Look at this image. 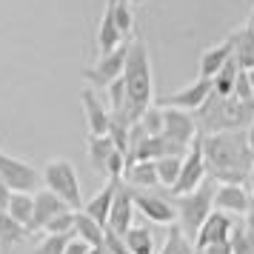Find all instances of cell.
<instances>
[{"label": "cell", "mask_w": 254, "mask_h": 254, "mask_svg": "<svg viewBox=\"0 0 254 254\" xmlns=\"http://www.w3.org/2000/svg\"><path fill=\"white\" fill-rule=\"evenodd\" d=\"M123 243H126V249L131 254H157L151 231L143 229V226H131V229L123 234Z\"/></svg>", "instance_id": "cell-25"}, {"label": "cell", "mask_w": 254, "mask_h": 254, "mask_svg": "<svg viewBox=\"0 0 254 254\" xmlns=\"http://www.w3.org/2000/svg\"><path fill=\"white\" fill-rule=\"evenodd\" d=\"M74 237H80L83 243H89L92 249L106 254V229L89 220L83 211H74Z\"/></svg>", "instance_id": "cell-21"}, {"label": "cell", "mask_w": 254, "mask_h": 254, "mask_svg": "<svg viewBox=\"0 0 254 254\" xmlns=\"http://www.w3.org/2000/svg\"><path fill=\"white\" fill-rule=\"evenodd\" d=\"M115 143L109 140V134L106 137H92L89 134V160H92V166H94V172H100V174H106V163H109V157L115 154Z\"/></svg>", "instance_id": "cell-26"}, {"label": "cell", "mask_w": 254, "mask_h": 254, "mask_svg": "<svg viewBox=\"0 0 254 254\" xmlns=\"http://www.w3.org/2000/svg\"><path fill=\"white\" fill-rule=\"evenodd\" d=\"M117 183L120 180H109V183L97 191V194L89 200V203H83V214L89 220H94L97 226H103L106 229V223H109V211H112V203H115V191H117Z\"/></svg>", "instance_id": "cell-18"}, {"label": "cell", "mask_w": 254, "mask_h": 254, "mask_svg": "<svg viewBox=\"0 0 254 254\" xmlns=\"http://www.w3.org/2000/svg\"><path fill=\"white\" fill-rule=\"evenodd\" d=\"M231 49H234V60L243 71H252L254 69V17H249V23L231 32L229 35Z\"/></svg>", "instance_id": "cell-17"}, {"label": "cell", "mask_w": 254, "mask_h": 254, "mask_svg": "<svg viewBox=\"0 0 254 254\" xmlns=\"http://www.w3.org/2000/svg\"><path fill=\"white\" fill-rule=\"evenodd\" d=\"M252 17H254V12H252Z\"/></svg>", "instance_id": "cell-43"}, {"label": "cell", "mask_w": 254, "mask_h": 254, "mask_svg": "<svg viewBox=\"0 0 254 254\" xmlns=\"http://www.w3.org/2000/svg\"><path fill=\"white\" fill-rule=\"evenodd\" d=\"M126 55H128V40H123L115 52L100 55V60L83 69V80L89 83V89H106L109 83H115L117 77H123V66H126Z\"/></svg>", "instance_id": "cell-6"}, {"label": "cell", "mask_w": 254, "mask_h": 254, "mask_svg": "<svg viewBox=\"0 0 254 254\" xmlns=\"http://www.w3.org/2000/svg\"><path fill=\"white\" fill-rule=\"evenodd\" d=\"M14 223H20L29 234H32V217H35V194H23V191H12L9 200V211H6Z\"/></svg>", "instance_id": "cell-22"}, {"label": "cell", "mask_w": 254, "mask_h": 254, "mask_svg": "<svg viewBox=\"0 0 254 254\" xmlns=\"http://www.w3.org/2000/svg\"><path fill=\"white\" fill-rule=\"evenodd\" d=\"M26 237H29V231H26L20 223H14L9 214L0 217V249H3V252L17 249L20 243H26Z\"/></svg>", "instance_id": "cell-24"}, {"label": "cell", "mask_w": 254, "mask_h": 254, "mask_svg": "<svg viewBox=\"0 0 254 254\" xmlns=\"http://www.w3.org/2000/svg\"><path fill=\"white\" fill-rule=\"evenodd\" d=\"M214 208L226 214H246L252 208V191L246 186H217L214 191Z\"/></svg>", "instance_id": "cell-16"}, {"label": "cell", "mask_w": 254, "mask_h": 254, "mask_svg": "<svg viewBox=\"0 0 254 254\" xmlns=\"http://www.w3.org/2000/svg\"><path fill=\"white\" fill-rule=\"evenodd\" d=\"M163 137L172 140V143H180V146H191L197 137V123L194 115L189 112H180V109H163Z\"/></svg>", "instance_id": "cell-11"}, {"label": "cell", "mask_w": 254, "mask_h": 254, "mask_svg": "<svg viewBox=\"0 0 254 254\" xmlns=\"http://www.w3.org/2000/svg\"><path fill=\"white\" fill-rule=\"evenodd\" d=\"M197 134H220V131H246L254 123V103H240L237 97H217L211 92L208 100L194 112Z\"/></svg>", "instance_id": "cell-3"}, {"label": "cell", "mask_w": 254, "mask_h": 254, "mask_svg": "<svg viewBox=\"0 0 254 254\" xmlns=\"http://www.w3.org/2000/svg\"><path fill=\"white\" fill-rule=\"evenodd\" d=\"M9 200H12V189H9V186L0 180V217L9 211Z\"/></svg>", "instance_id": "cell-37"}, {"label": "cell", "mask_w": 254, "mask_h": 254, "mask_svg": "<svg viewBox=\"0 0 254 254\" xmlns=\"http://www.w3.org/2000/svg\"><path fill=\"white\" fill-rule=\"evenodd\" d=\"M229 243H231V254H254L252 240H249V234H246V226H234Z\"/></svg>", "instance_id": "cell-33"}, {"label": "cell", "mask_w": 254, "mask_h": 254, "mask_svg": "<svg viewBox=\"0 0 254 254\" xmlns=\"http://www.w3.org/2000/svg\"><path fill=\"white\" fill-rule=\"evenodd\" d=\"M252 183H254V172H252ZM252 197H254V194H252Z\"/></svg>", "instance_id": "cell-42"}, {"label": "cell", "mask_w": 254, "mask_h": 254, "mask_svg": "<svg viewBox=\"0 0 254 254\" xmlns=\"http://www.w3.org/2000/svg\"><path fill=\"white\" fill-rule=\"evenodd\" d=\"M231 97H237L240 103H254V94H252V86H249V74L240 69V74H237V80H234V92H231Z\"/></svg>", "instance_id": "cell-35"}, {"label": "cell", "mask_w": 254, "mask_h": 254, "mask_svg": "<svg viewBox=\"0 0 254 254\" xmlns=\"http://www.w3.org/2000/svg\"><path fill=\"white\" fill-rule=\"evenodd\" d=\"M131 220H134V203H131V189H128L123 180L117 183L115 191V203H112V211H109V223H106V231H112L117 237H123L128 229H131Z\"/></svg>", "instance_id": "cell-13"}, {"label": "cell", "mask_w": 254, "mask_h": 254, "mask_svg": "<svg viewBox=\"0 0 254 254\" xmlns=\"http://www.w3.org/2000/svg\"><path fill=\"white\" fill-rule=\"evenodd\" d=\"M128 3H146V0H128Z\"/></svg>", "instance_id": "cell-41"}, {"label": "cell", "mask_w": 254, "mask_h": 254, "mask_svg": "<svg viewBox=\"0 0 254 254\" xmlns=\"http://www.w3.org/2000/svg\"><path fill=\"white\" fill-rule=\"evenodd\" d=\"M126 37L117 32L115 20H112V14L106 12L103 20H100V29H97V49H100V55H109V52H115L120 43H123Z\"/></svg>", "instance_id": "cell-27"}, {"label": "cell", "mask_w": 254, "mask_h": 254, "mask_svg": "<svg viewBox=\"0 0 254 254\" xmlns=\"http://www.w3.org/2000/svg\"><path fill=\"white\" fill-rule=\"evenodd\" d=\"M137 123L143 126V131H146L149 137H157V134H163V109H160V106H149Z\"/></svg>", "instance_id": "cell-32"}, {"label": "cell", "mask_w": 254, "mask_h": 254, "mask_svg": "<svg viewBox=\"0 0 254 254\" xmlns=\"http://www.w3.org/2000/svg\"><path fill=\"white\" fill-rule=\"evenodd\" d=\"M43 183L52 194H58L63 203H69L71 211H80L83 208V194H80V180H77V172L69 160L63 157H55V160L46 163L43 169Z\"/></svg>", "instance_id": "cell-5"}, {"label": "cell", "mask_w": 254, "mask_h": 254, "mask_svg": "<svg viewBox=\"0 0 254 254\" xmlns=\"http://www.w3.org/2000/svg\"><path fill=\"white\" fill-rule=\"evenodd\" d=\"M0 180L9 186L12 191H23V194H32L37 186L43 183V174L37 172L35 166L17 160L12 154H3L0 151Z\"/></svg>", "instance_id": "cell-7"}, {"label": "cell", "mask_w": 254, "mask_h": 254, "mask_svg": "<svg viewBox=\"0 0 254 254\" xmlns=\"http://www.w3.org/2000/svg\"><path fill=\"white\" fill-rule=\"evenodd\" d=\"M208 94H211V80H203V77H197L194 83H189L183 86L180 92L174 94H166L157 100L160 109H180V112H189V115H194L200 106L208 100Z\"/></svg>", "instance_id": "cell-10"}, {"label": "cell", "mask_w": 254, "mask_h": 254, "mask_svg": "<svg viewBox=\"0 0 254 254\" xmlns=\"http://www.w3.org/2000/svg\"><path fill=\"white\" fill-rule=\"evenodd\" d=\"M131 203H134V211H140L143 217H149L151 223H163V226L177 223V211H174L172 197L157 194V191L131 189Z\"/></svg>", "instance_id": "cell-9"}, {"label": "cell", "mask_w": 254, "mask_h": 254, "mask_svg": "<svg viewBox=\"0 0 254 254\" xmlns=\"http://www.w3.org/2000/svg\"><path fill=\"white\" fill-rule=\"evenodd\" d=\"M237 74H240V66H237V60L231 58L229 63H226V66H223L214 77H211V92L217 94V97H231Z\"/></svg>", "instance_id": "cell-28"}, {"label": "cell", "mask_w": 254, "mask_h": 254, "mask_svg": "<svg viewBox=\"0 0 254 254\" xmlns=\"http://www.w3.org/2000/svg\"><path fill=\"white\" fill-rule=\"evenodd\" d=\"M246 74H249V86H252V94H254V69L246 71Z\"/></svg>", "instance_id": "cell-39"}, {"label": "cell", "mask_w": 254, "mask_h": 254, "mask_svg": "<svg viewBox=\"0 0 254 254\" xmlns=\"http://www.w3.org/2000/svg\"><path fill=\"white\" fill-rule=\"evenodd\" d=\"M123 83H126V109L123 117H112L123 126H134L143 112L154 100V86H151V60L146 40H128V55L123 66Z\"/></svg>", "instance_id": "cell-2"}, {"label": "cell", "mask_w": 254, "mask_h": 254, "mask_svg": "<svg viewBox=\"0 0 254 254\" xmlns=\"http://www.w3.org/2000/svg\"><path fill=\"white\" fill-rule=\"evenodd\" d=\"M46 234H71L74 237V211H69V214H63V217L52 220L46 229Z\"/></svg>", "instance_id": "cell-34"}, {"label": "cell", "mask_w": 254, "mask_h": 254, "mask_svg": "<svg viewBox=\"0 0 254 254\" xmlns=\"http://www.w3.org/2000/svg\"><path fill=\"white\" fill-rule=\"evenodd\" d=\"M106 12L112 14V20H115L117 32L128 40L131 35V29H134V14H131V3L128 0H109L106 3Z\"/></svg>", "instance_id": "cell-23"}, {"label": "cell", "mask_w": 254, "mask_h": 254, "mask_svg": "<svg viewBox=\"0 0 254 254\" xmlns=\"http://www.w3.org/2000/svg\"><path fill=\"white\" fill-rule=\"evenodd\" d=\"M71 208L69 203H63L58 194H52L49 189L43 191H37L35 194V217H32V231H43L52 223V220L63 217V214H69Z\"/></svg>", "instance_id": "cell-15"}, {"label": "cell", "mask_w": 254, "mask_h": 254, "mask_svg": "<svg viewBox=\"0 0 254 254\" xmlns=\"http://www.w3.org/2000/svg\"><path fill=\"white\" fill-rule=\"evenodd\" d=\"M231 231H234V220L226 211H211L206 217V223L200 226L194 237V249H208V246H220V243H229L231 240Z\"/></svg>", "instance_id": "cell-12"}, {"label": "cell", "mask_w": 254, "mask_h": 254, "mask_svg": "<svg viewBox=\"0 0 254 254\" xmlns=\"http://www.w3.org/2000/svg\"><path fill=\"white\" fill-rule=\"evenodd\" d=\"M123 183L128 189H157V169H154V160H140V163H131L126 166V174H123Z\"/></svg>", "instance_id": "cell-20"}, {"label": "cell", "mask_w": 254, "mask_h": 254, "mask_svg": "<svg viewBox=\"0 0 254 254\" xmlns=\"http://www.w3.org/2000/svg\"><path fill=\"white\" fill-rule=\"evenodd\" d=\"M234 58V49H231V40L226 37L220 46H211V49H206L203 55H200V77L203 80H211L214 74H217L229 60Z\"/></svg>", "instance_id": "cell-19"}, {"label": "cell", "mask_w": 254, "mask_h": 254, "mask_svg": "<svg viewBox=\"0 0 254 254\" xmlns=\"http://www.w3.org/2000/svg\"><path fill=\"white\" fill-rule=\"evenodd\" d=\"M200 149L206 160V174L217 186H246L252 183L254 151L246 131H220L200 134Z\"/></svg>", "instance_id": "cell-1"}, {"label": "cell", "mask_w": 254, "mask_h": 254, "mask_svg": "<svg viewBox=\"0 0 254 254\" xmlns=\"http://www.w3.org/2000/svg\"><path fill=\"white\" fill-rule=\"evenodd\" d=\"M89 249H92L89 243H83L80 237H71V240H69V246H66V252H63V254H86Z\"/></svg>", "instance_id": "cell-36"}, {"label": "cell", "mask_w": 254, "mask_h": 254, "mask_svg": "<svg viewBox=\"0 0 254 254\" xmlns=\"http://www.w3.org/2000/svg\"><path fill=\"white\" fill-rule=\"evenodd\" d=\"M69 240H71V234H46V237L35 246L32 254H63L66 246H69Z\"/></svg>", "instance_id": "cell-31"}, {"label": "cell", "mask_w": 254, "mask_h": 254, "mask_svg": "<svg viewBox=\"0 0 254 254\" xmlns=\"http://www.w3.org/2000/svg\"><path fill=\"white\" fill-rule=\"evenodd\" d=\"M157 254H194V243L186 237L183 229H180L177 223H172V226H169V234H166V240H163Z\"/></svg>", "instance_id": "cell-29"}, {"label": "cell", "mask_w": 254, "mask_h": 254, "mask_svg": "<svg viewBox=\"0 0 254 254\" xmlns=\"http://www.w3.org/2000/svg\"><path fill=\"white\" fill-rule=\"evenodd\" d=\"M214 191H217V183L211 177H206V183H200L189 194H183V197L169 194L174 203V211H177V226L183 229V234L191 243H194L200 226L206 223V217L214 211Z\"/></svg>", "instance_id": "cell-4"}, {"label": "cell", "mask_w": 254, "mask_h": 254, "mask_svg": "<svg viewBox=\"0 0 254 254\" xmlns=\"http://www.w3.org/2000/svg\"><path fill=\"white\" fill-rule=\"evenodd\" d=\"M80 106H83V115H86L89 134H92V137H106V134H109V126H112V112L97 100L94 89L86 86L80 92Z\"/></svg>", "instance_id": "cell-14"}, {"label": "cell", "mask_w": 254, "mask_h": 254, "mask_svg": "<svg viewBox=\"0 0 254 254\" xmlns=\"http://www.w3.org/2000/svg\"><path fill=\"white\" fill-rule=\"evenodd\" d=\"M206 160H203V149H200V134L194 137V143L189 146V154L183 157V169H180V177L177 183L172 186V197H183L189 191H194L200 183H206Z\"/></svg>", "instance_id": "cell-8"}, {"label": "cell", "mask_w": 254, "mask_h": 254, "mask_svg": "<svg viewBox=\"0 0 254 254\" xmlns=\"http://www.w3.org/2000/svg\"><path fill=\"white\" fill-rule=\"evenodd\" d=\"M246 134H249V146H252V151H254V123L246 128Z\"/></svg>", "instance_id": "cell-38"}, {"label": "cell", "mask_w": 254, "mask_h": 254, "mask_svg": "<svg viewBox=\"0 0 254 254\" xmlns=\"http://www.w3.org/2000/svg\"><path fill=\"white\" fill-rule=\"evenodd\" d=\"M86 254H103V252H97V249H89V252H86Z\"/></svg>", "instance_id": "cell-40"}, {"label": "cell", "mask_w": 254, "mask_h": 254, "mask_svg": "<svg viewBox=\"0 0 254 254\" xmlns=\"http://www.w3.org/2000/svg\"><path fill=\"white\" fill-rule=\"evenodd\" d=\"M154 169H157V183L166 191H172V186L177 183L180 169H183V157H160V160H154Z\"/></svg>", "instance_id": "cell-30"}]
</instances>
